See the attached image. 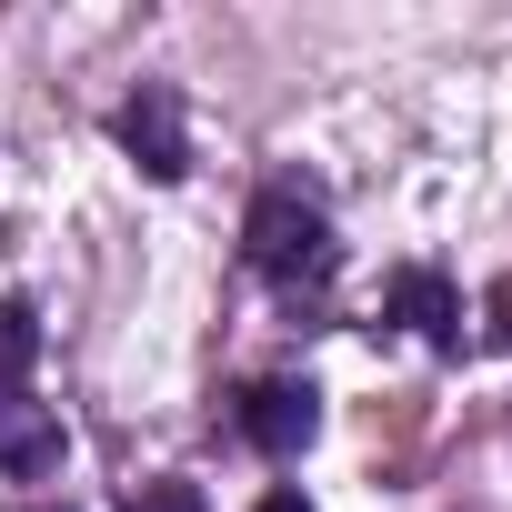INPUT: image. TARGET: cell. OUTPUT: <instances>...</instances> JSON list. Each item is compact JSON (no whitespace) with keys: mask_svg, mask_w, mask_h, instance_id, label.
<instances>
[{"mask_svg":"<svg viewBox=\"0 0 512 512\" xmlns=\"http://www.w3.org/2000/svg\"><path fill=\"white\" fill-rule=\"evenodd\" d=\"M51 512H71V502H51Z\"/></svg>","mask_w":512,"mask_h":512,"instance_id":"30bf717a","label":"cell"},{"mask_svg":"<svg viewBox=\"0 0 512 512\" xmlns=\"http://www.w3.org/2000/svg\"><path fill=\"white\" fill-rule=\"evenodd\" d=\"M262 512H312V502H302V492H272V502H262Z\"/></svg>","mask_w":512,"mask_h":512,"instance_id":"9c48e42d","label":"cell"},{"mask_svg":"<svg viewBox=\"0 0 512 512\" xmlns=\"http://www.w3.org/2000/svg\"><path fill=\"white\" fill-rule=\"evenodd\" d=\"M241 262L272 272V282H322V272H332V221H322V201L262 191L251 221H241Z\"/></svg>","mask_w":512,"mask_h":512,"instance_id":"6da1fadb","label":"cell"},{"mask_svg":"<svg viewBox=\"0 0 512 512\" xmlns=\"http://www.w3.org/2000/svg\"><path fill=\"white\" fill-rule=\"evenodd\" d=\"M41 362V312L31 302H0V392H21Z\"/></svg>","mask_w":512,"mask_h":512,"instance_id":"8992f818","label":"cell"},{"mask_svg":"<svg viewBox=\"0 0 512 512\" xmlns=\"http://www.w3.org/2000/svg\"><path fill=\"white\" fill-rule=\"evenodd\" d=\"M382 312H392V322H412V332H422V342H442V352L462 342V292H452L442 272H392Z\"/></svg>","mask_w":512,"mask_h":512,"instance_id":"5b68a950","label":"cell"},{"mask_svg":"<svg viewBox=\"0 0 512 512\" xmlns=\"http://www.w3.org/2000/svg\"><path fill=\"white\" fill-rule=\"evenodd\" d=\"M482 332H492V342H512V272L492 282V302H482Z\"/></svg>","mask_w":512,"mask_h":512,"instance_id":"ba28073f","label":"cell"},{"mask_svg":"<svg viewBox=\"0 0 512 512\" xmlns=\"http://www.w3.org/2000/svg\"><path fill=\"white\" fill-rule=\"evenodd\" d=\"M61 412H41L31 392H0V482H51L61 472Z\"/></svg>","mask_w":512,"mask_h":512,"instance_id":"277c9868","label":"cell"},{"mask_svg":"<svg viewBox=\"0 0 512 512\" xmlns=\"http://www.w3.org/2000/svg\"><path fill=\"white\" fill-rule=\"evenodd\" d=\"M241 432L262 442L272 462H292V452L322 432V392H312V382H251V392H241Z\"/></svg>","mask_w":512,"mask_h":512,"instance_id":"3957f363","label":"cell"},{"mask_svg":"<svg viewBox=\"0 0 512 512\" xmlns=\"http://www.w3.org/2000/svg\"><path fill=\"white\" fill-rule=\"evenodd\" d=\"M111 131H121V151H131L151 181H181V171H191V131H181V101H171V91H131Z\"/></svg>","mask_w":512,"mask_h":512,"instance_id":"7a4b0ae2","label":"cell"},{"mask_svg":"<svg viewBox=\"0 0 512 512\" xmlns=\"http://www.w3.org/2000/svg\"><path fill=\"white\" fill-rule=\"evenodd\" d=\"M131 512H211V502H201V482H141Z\"/></svg>","mask_w":512,"mask_h":512,"instance_id":"52a82bcc","label":"cell"}]
</instances>
